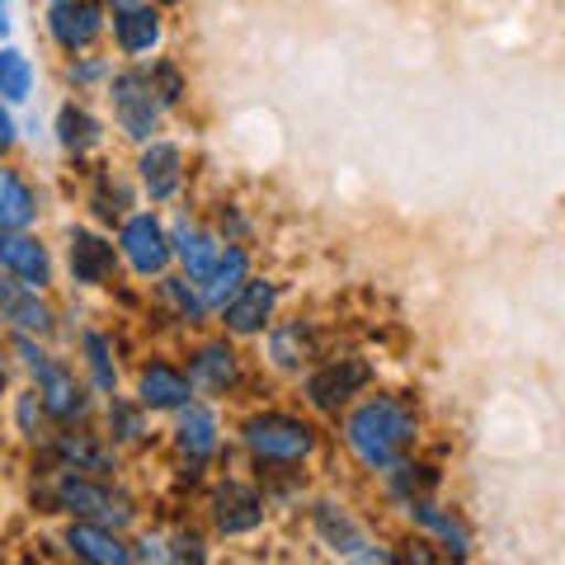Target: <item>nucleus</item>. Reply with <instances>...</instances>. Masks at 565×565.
<instances>
[{"mask_svg": "<svg viewBox=\"0 0 565 565\" xmlns=\"http://www.w3.org/2000/svg\"><path fill=\"white\" fill-rule=\"evenodd\" d=\"M419 444V411L405 396H367L344 415V448L363 471H392Z\"/></svg>", "mask_w": 565, "mask_h": 565, "instance_id": "f257e3e1", "label": "nucleus"}, {"mask_svg": "<svg viewBox=\"0 0 565 565\" xmlns=\"http://www.w3.org/2000/svg\"><path fill=\"white\" fill-rule=\"evenodd\" d=\"M47 504H52V514L95 519L104 527H118V533L137 523L132 494H122L118 486H109V476H85V471L57 467L52 471V486H47Z\"/></svg>", "mask_w": 565, "mask_h": 565, "instance_id": "f03ea898", "label": "nucleus"}, {"mask_svg": "<svg viewBox=\"0 0 565 565\" xmlns=\"http://www.w3.org/2000/svg\"><path fill=\"white\" fill-rule=\"evenodd\" d=\"M241 444L245 452L255 457L259 467H274V471H288V467H302L307 457L316 452V429L302 415H288V411H259L241 424Z\"/></svg>", "mask_w": 565, "mask_h": 565, "instance_id": "7ed1b4c3", "label": "nucleus"}, {"mask_svg": "<svg viewBox=\"0 0 565 565\" xmlns=\"http://www.w3.org/2000/svg\"><path fill=\"white\" fill-rule=\"evenodd\" d=\"M367 386H373V363H367L363 353H340V359H326L311 367L302 382V396L316 415H340Z\"/></svg>", "mask_w": 565, "mask_h": 565, "instance_id": "20e7f679", "label": "nucleus"}, {"mask_svg": "<svg viewBox=\"0 0 565 565\" xmlns=\"http://www.w3.org/2000/svg\"><path fill=\"white\" fill-rule=\"evenodd\" d=\"M109 85V104H114V122H118V132L128 137V141H151L156 132H161V99H156L151 90V81H147V66H128V71H118V76L104 81Z\"/></svg>", "mask_w": 565, "mask_h": 565, "instance_id": "39448f33", "label": "nucleus"}, {"mask_svg": "<svg viewBox=\"0 0 565 565\" xmlns=\"http://www.w3.org/2000/svg\"><path fill=\"white\" fill-rule=\"evenodd\" d=\"M29 377H33V392H39L43 401V415L52 424H85L95 411V396H90V386H85L76 377V367L62 363V359H47L39 367H29Z\"/></svg>", "mask_w": 565, "mask_h": 565, "instance_id": "423d86ee", "label": "nucleus"}, {"mask_svg": "<svg viewBox=\"0 0 565 565\" xmlns=\"http://www.w3.org/2000/svg\"><path fill=\"white\" fill-rule=\"evenodd\" d=\"M311 527H316V537H321V546L330 556H344V561H396V552H386V546H377L373 537H367V527L353 519L340 500H316L311 504Z\"/></svg>", "mask_w": 565, "mask_h": 565, "instance_id": "0eeeda50", "label": "nucleus"}, {"mask_svg": "<svg viewBox=\"0 0 565 565\" xmlns=\"http://www.w3.org/2000/svg\"><path fill=\"white\" fill-rule=\"evenodd\" d=\"M118 255L128 259V269L137 278H161L174 264L170 232L161 226V217L156 212H128L118 226Z\"/></svg>", "mask_w": 565, "mask_h": 565, "instance_id": "6e6552de", "label": "nucleus"}, {"mask_svg": "<svg viewBox=\"0 0 565 565\" xmlns=\"http://www.w3.org/2000/svg\"><path fill=\"white\" fill-rule=\"evenodd\" d=\"M43 20H47V39L57 43L66 57H76V52H90L104 39L109 10H104L99 0H52Z\"/></svg>", "mask_w": 565, "mask_h": 565, "instance_id": "1a4fd4ad", "label": "nucleus"}, {"mask_svg": "<svg viewBox=\"0 0 565 565\" xmlns=\"http://www.w3.org/2000/svg\"><path fill=\"white\" fill-rule=\"evenodd\" d=\"M274 311H278V282L274 278H245L241 288L217 307L232 340H255V334H264L274 321Z\"/></svg>", "mask_w": 565, "mask_h": 565, "instance_id": "9d476101", "label": "nucleus"}, {"mask_svg": "<svg viewBox=\"0 0 565 565\" xmlns=\"http://www.w3.org/2000/svg\"><path fill=\"white\" fill-rule=\"evenodd\" d=\"M207 514L222 537H250L264 527V519H269V504H264V494L250 481H222L212 490Z\"/></svg>", "mask_w": 565, "mask_h": 565, "instance_id": "9b49d317", "label": "nucleus"}, {"mask_svg": "<svg viewBox=\"0 0 565 565\" xmlns=\"http://www.w3.org/2000/svg\"><path fill=\"white\" fill-rule=\"evenodd\" d=\"M0 326L10 334H33V340H47L57 330V311L43 302L39 288H29L14 274L0 269Z\"/></svg>", "mask_w": 565, "mask_h": 565, "instance_id": "f8f14e48", "label": "nucleus"}, {"mask_svg": "<svg viewBox=\"0 0 565 565\" xmlns=\"http://www.w3.org/2000/svg\"><path fill=\"white\" fill-rule=\"evenodd\" d=\"M269 363L278 373H307V367L321 359V330H316L311 316H288V321H269Z\"/></svg>", "mask_w": 565, "mask_h": 565, "instance_id": "ddd939ff", "label": "nucleus"}, {"mask_svg": "<svg viewBox=\"0 0 565 565\" xmlns=\"http://www.w3.org/2000/svg\"><path fill=\"white\" fill-rule=\"evenodd\" d=\"M66 269H71V282H81V288H109L118 274V245L90 232V226H71Z\"/></svg>", "mask_w": 565, "mask_h": 565, "instance_id": "4468645a", "label": "nucleus"}, {"mask_svg": "<svg viewBox=\"0 0 565 565\" xmlns=\"http://www.w3.org/2000/svg\"><path fill=\"white\" fill-rule=\"evenodd\" d=\"M47 457L66 471H85V476H114L118 471V448L99 434H85V429H71L62 424V434L47 444Z\"/></svg>", "mask_w": 565, "mask_h": 565, "instance_id": "2eb2a0df", "label": "nucleus"}, {"mask_svg": "<svg viewBox=\"0 0 565 565\" xmlns=\"http://www.w3.org/2000/svg\"><path fill=\"white\" fill-rule=\"evenodd\" d=\"M184 151L174 147V141H161V137H151V141H141V156H137V180L141 189H147V199L151 203H170L174 193L184 189Z\"/></svg>", "mask_w": 565, "mask_h": 565, "instance_id": "dca6fc26", "label": "nucleus"}, {"mask_svg": "<svg viewBox=\"0 0 565 565\" xmlns=\"http://www.w3.org/2000/svg\"><path fill=\"white\" fill-rule=\"evenodd\" d=\"M405 514H411V523L434 546H444V556H457V561L471 556V527L457 519L448 504H438L434 494H419V500H411V504H405Z\"/></svg>", "mask_w": 565, "mask_h": 565, "instance_id": "f3484780", "label": "nucleus"}, {"mask_svg": "<svg viewBox=\"0 0 565 565\" xmlns=\"http://www.w3.org/2000/svg\"><path fill=\"white\" fill-rule=\"evenodd\" d=\"M166 14L151 6V0H132V6H118L114 10V47L122 57H147V52L161 47V33H166Z\"/></svg>", "mask_w": 565, "mask_h": 565, "instance_id": "a211bd4d", "label": "nucleus"}, {"mask_svg": "<svg viewBox=\"0 0 565 565\" xmlns=\"http://www.w3.org/2000/svg\"><path fill=\"white\" fill-rule=\"evenodd\" d=\"M137 401L147 405L151 415H174L180 405L193 401V382L184 367H174L166 359H151L147 367L137 373Z\"/></svg>", "mask_w": 565, "mask_h": 565, "instance_id": "6ab92c4d", "label": "nucleus"}, {"mask_svg": "<svg viewBox=\"0 0 565 565\" xmlns=\"http://www.w3.org/2000/svg\"><path fill=\"white\" fill-rule=\"evenodd\" d=\"M189 382L212 396H226L241 386V353L232 340H203L189 353Z\"/></svg>", "mask_w": 565, "mask_h": 565, "instance_id": "aec40b11", "label": "nucleus"}, {"mask_svg": "<svg viewBox=\"0 0 565 565\" xmlns=\"http://www.w3.org/2000/svg\"><path fill=\"white\" fill-rule=\"evenodd\" d=\"M0 269L14 274L29 288H52V255L47 245L24 226V232H0Z\"/></svg>", "mask_w": 565, "mask_h": 565, "instance_id": "412c9836", "label": "nucleus"}, {"mask_svg": "<svg viewBox=\"0 0 565 565\" xmlns=\"http://www.w3.org/2000/svg\"><path fill=\"white\" fill-rule=\"evenodd\" d=\"M180 424H174V448H180V457L189 467H203L217 457L222 448V424H217V411H207V405H180Z\"/></svg>", "mask_w": 565, "mask_h": 565, "instance_id": "4be33fe9", "label": "nucleus"}, {"mask_svg": "<svg viewBox=\"0 0 565 565\" xmlns=\"http://www.w3.org/2000/svg\"><path fill=\"white\" fill-rule=\"evenodd\" d=\"M66 552L76 561H90V565H128L132 561V546L122 542L118 527H104L95 519H71L66 527Z\"/></svg>", "mask_w": 565, "mask_h": 565, "instance_id": "5701e85b", "label": "nucleus"}, {"mask_svg": "<svg viewBox=\"0 0 565 565\" xmlns=\"http://www.w3.org/2000/svg\"><path fill=\"white\" fill-rule=\"evenodd\" d=\"M245 278H250V250H241L236 241H226L217 250V259H212V269L199 278V297L207 302V311H217Z\"/></svg>", "mask_w": 565, "mask_h": 565, "instance_id": "b1692460", "label": "nucleus"}, {"mask_svg": "<svg viewBox=\"0 0 565 565\" xmlns=\"http://www.w3.org/2000/svg\"><path fill=\"white\" fill-rule=\"evenodd\" d=\"M52 132H57V147L66 156H76V161H85V156H95L104 147V122L85 109V104H62L57 109V122H52Z\"/></svg>", "mask_w": 565, "mask_h": 565, "instance_id": "393cba45", "label": "nucleus"}, {"mask_svg": "<svg viewBox=\"0 0 565 565\" xmlns=\"http://www.w3.org/2000/svg\"><path fill=\"white\" fill-rule=\"evenodd\" d=\"M39 222V193L14 166L0 161V232H24Z\"/></svg>", "mask_w": 565, "mask_h": 565, "instance_id": "a878e982", "label": "nucleus"}, {"mask_svg": "<svg viewBox=\"0 0 565 565\" xmlns=\"http://www.w3.org/2000/svg\"><path fill=\"white\" fill-rule=\"evenodd\" d=\"M170 250H174V259L184 264V278L199 282V278L212 269V259H217V250H222V236H217V232H207V226L180 222V226H174V232H170Z\"/></svg>", "mask_w": 565, "mask_h": 565, "instance_id": "bb28decb", "label": "nucleus"}, {"mask_svg": "<svg viewBox=\"0 0 565 565\" xmlns=\"http://www.w3.org/2000/svg\"><path fill=\"white\" fill-rule=\"evenodd\" d=\"M156 297H161V307H166L180 326H207V302L199 297V282H193V278L166 269L161 282H156Z\"/></svg>", "mask_w": 565, "mask_h": 565, "instance_id": "cd10ccee", "label": "nucleus"}, {"mask_svg": "<svg viewBox=\"0 0 565 565\" xmlns=\"http://www.w3.org/2000/svg\"><path fill=\"white\" fill-rule=\"evenodd\" d=\"M81 353H85V373H90V392L114 396L118 392V363H114V340L99 330L81 334Z\"/></svg>", "mask_w": 565, "mask_h": 565, "instance_id": "c85d7f7f", "label": "nucleus"}, {"mask_svg": "<svg viewBox=\"0 0 565 565\" xmlns=\"http://www.w3.org/2000/svg\"><path fill=\"white\" fill-rule=\"evenodd\" d=\"M104 419H109V444L114 448H137L147 438V405L141 401H128V396H109L104 405Z\"/></svg>", "mask_w": 565, "mask_h": 565, "instance_id": "c756f323", "label": "nucleus"}, {"mask_svg": "<svg viewBox=\"0 0 565 565\" xmlns=\"http://www.w3.org/2000/svg\"><path fill=\"white\" fill-rule=\"evenodd\" d=\"M33 62H29V52H20V47H0V99L10 104H29V95H33Z\"/></svg>", "mask_w": 565, "mask_h": 565, "instance_id": "7c9ffc66", "label": "nucleus"}, {"mask_svg": "<svg viewBox=\"0 0 565 565\" xmlns=\"http://www.w3.org/2000/svg\"><path fill=\"white\" fill-rule=\"evenodd\" d=\"M128 207H132V193L122 180H114V174H99L95 189H90V212L99 222H122L128 217Z\"/></svg>", "mask_w": 565, "mask_h": 565, "instance_id": "2f4dec72", "label": "nucleus"}, {"mask_svg": "<svg viewBox=\"0 0 565 565\" xmlns=\"http://www.w3.org/2000/svg\"><path fill=\"white\" fill-rule=\"evenodd\" d=\"M147 81H151V90H156V99H161V109H174V104L184 99V71L174 66V62H151L147 66Z\"/></svg>", "mask_w": 565, "mask_h": 565, "instance_id": "473e14b6", "label": "nucleus"}, {"mask_svg": "<svg viewBox=\"0 0 565 565\" xmlns=\"http://www.w3.org/2000/svg\"><path fill=\"white\" fill-rule=\"evenodd\" d=\"M14 424H20V434L29 438V444H39L43 438V424H47V415H43V401H39V392H14Z\"/></svg>", "mask_w": 565, "mask_h": 565, "instance_id": "72a5a7b5", "label": "nucleus"}, {"mask_svg": "<svg viewBox=\"0 0 565 565\" xmlns=\"http://www.w3.org/2000/svg\"><path fill=\"white\" fill-rule=\"evenodd\" d=\"M66 81L76 85V90L104 85V81H109V62H104V57H90V52H76V57L66 62Z\"/></svg>", "mask_w": 565, "mask_h": 565, "instance_id": "f704fd0d", "label": "nucleus"}, {"mask_svg": "<svg viewBox=\"0 0 565 565\" xmlns=\"http://www.w3.org/2000/svg\"><path fill=\"white\" fill-rule=\"evenodd\" d=\"M166 561H207L203 537H193V533H174V537H166Z\"/></svg>", "mask_w": 565, "mask_h": 565, "instance_id": "c9c22d12", "label": "nucleus"}, {"mask_svg": "<svg viewBox=\"0 0 565 565\" xmlns=\"http://www.w3.org/2000/svg\"><path fill=\"white\" fill-rule=\"evenodd\" d=\"M14 147H20V122H14L10 114V104L0 99V156H10Z\"/></svg>", "mask_w": 565, "mask_h": 565, "instance_id": "e433bc0d", "label": "nucleus"}, {"mask_svg": "<svg viewBox=\"0 0 565 565\" xmlns=\"http://www.w3.org/2000/svg\"><path fill=\"white\" fill-rule=\"evenodd\" d=\"M132 561H166V537H141L132 546Z\"/></svg>", "mask_w": 565, "mask_h": 565, "instance_id": "4c0bfd02", "label": "nucleus"}, {"mask_svg": "<svg viewBox=\"0 0 565 565\" xmlns=\"http://www.w3.org/2000/svg\"><path fill=\"white\" fill-rule=\"evenodd\" d=\"M222 232H226V241H236V236H245V232H250V222H245L241 212L232 207V212H222Z\"/></svg>", "mask_w": 565, "mask_h": 565, "instance_id": "58836bf2", "label": "nucleus"}, {"mask_svg": "<svg viewBox=\"0 0 565 565\" xmlns=\"http://www.w3.org/2000/svg\"><path fill=\"white\" fill-rule=\"evenodd\" d=\"M6 382H10V344L0 340V392H6Z\"/></svg>", "mask_w": 565, "mask_h": 565, "instance_id": "ea45409f", "label": "nucleus"}, {"mask_svg": "<svg viewBox=\"0 0 565 565\" xmlns=\"http://www.w3.org/2000/svg\"><path fill=\"white\" fill-rule=\"evenodd\" d=\"M10 29H14V20H10V0H0V39H10Z\"/></svg>", "mask_w": 565, "mask_h": 565, "instance_id": "a19ab883", "label": "nucleus"}, {"mask_svg": "<svg viewBox=\"0 0 565 565\" xmlns=\"http://www.w3.org/2000/svg\"><path fill=\"white\" fill-rule=\"evenodd\" d=\"M104 10H118V6H132V0H99Z\"/></svg>", "mask_w": 565, "mask_h": 565, "instance_id": "79ce46f5", "label": "nucleus"}]
</instances>
